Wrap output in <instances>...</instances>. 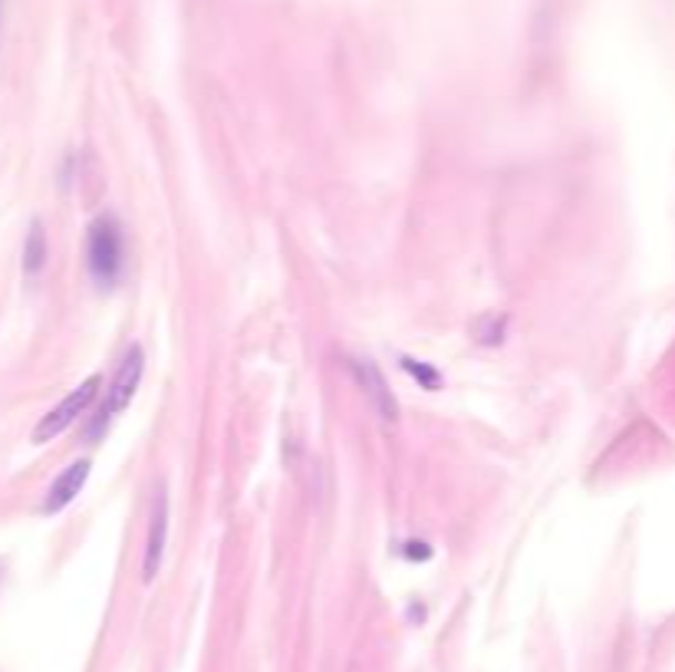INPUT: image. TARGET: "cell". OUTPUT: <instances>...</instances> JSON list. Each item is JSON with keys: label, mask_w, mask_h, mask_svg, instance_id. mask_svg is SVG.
<instances>
[{"label": "cell", "mask_w": 675, "mask_h": 672, "mask_svg": "<svg viewBox=\"0 0 675 672\" xmlns=\"http://www.w3.org/2000/svg\"><path fill=\"white\" fill-rule=\"evenodd\" d=\"M86 270L96 287L113 290L126 270V228L116 215H100L86 231Z\"/></svg>", "instance_id": "1"}, {"label": "cell", "mask_w": 675, "mask_h": 672, "mask_svg": "<svg viewBox=\"0 0 675 672\" xmlns=\"http://www.w3.org/2000/svg\"><path fill=\"white\" fill-rule=\"evenodd\" d=\"M100 390H103V376H90V380H83L73 393H66L60 403L53 405V409L33 425V432H30L33 445H46V442L60 438L80 415L90 412V405L100 400Z\"/></svg>", "instance_id": "2"}, {"label": "cell", "mask_w": 675, "mask_h": 672, "mask_svg": "<svg viewBox=\"0 0 675 672\" xmlns=\"http://www.w3.org/2000/svg\"><path fill=\"white\" fill-rule=\"evenodd\" d=\"M142 373H145V353H142V347H138V343H133V347L126 350V356H123V363H120V370H116V376H113L110 390H106V403H103V409H100L96 432H100V428H106V422H110L113 415H120V412H126V409H129V403L135 400V393H138Z\"/></svg>", "instance_id": "3"}, {"label": "cell", "mask_w": 675, "mask_h": 672, "mask_svg": "<svg viewBox=\"0 0 675 672\" xmlns=\"http://www.w3.org/2000/svg\"><path fill=\"white\" fill-rule=\"evenodd\" d=\"M350 373H353L356 386L363 390L366 403L373 405V412L383 422H396L399 418V403H396V396H393V390H390V383H386V376H383V370L376 366L373 356H353L350 360Z\"/></svg>", "instance_id": "4"}, {"label": "cell", "mask_w": 675, "mask_h": 672, "mask_svg": "<svg viewBox=\"0 0 675 672\" xmlns=\"http://www.w3.org/2000/svg\"><path fill=\"white\" fill-rule=\"evenodd\" d=\"M168 492L165 485L155 488L152 495V511H148V535H145V554H142V580L152 583L162 570L165 547H168Z\"/></svg>", "instance_id": "5"}, {"label": "cell", "mask_w": 675, "mask_h": 672, "mask_svg": "<svg viewBox=\"0 0 675 672\" xmlns=\"http://www.w3.org/2000/svg\"><path fill=\"white\" fill-rule=\"evenodd\" d=\"M90 458H76V462H70L56 478H53V485H50V492H46V502H43V515H60L63 508H70L73 502H76V495L83 492V485H86V478H90Z\"/></svg>", "instance_id": "6"}, {"label": "cell", "mask_w": 675, "mask_h": 672, "mask_svg": "<svg viewBox=\"0 0 675 672\" xmlns=\"http://www.w3.org/2000/svg\"><path fill=\"white\" fill-rule=\"evenodd\" d=\"M46 255H50L46 231H43L40 221H33L30 231H27V241H23V273H27V277H37L40 270L46 268Z\"/></svg>", "instance_id": "7"}, {"label": "cell", "mask_w": 675, "mask_h": 672, "mask_svg": "<svg viewBox=\"0 0 675 672\" xmlns=\"http://www.w3.org/2000/svg\"><path fill=\"white\" fill-rule=\"evenodd\" d=\"M399 363H403L405 373H408L422 390H428V393H438V390H442V373H438L432 363H422V360H412V356H403Z\"/></svg>", "instance_id": "8"}, {"label": "cell", "mask_w": 675, "mask_h": 672, "mask_svg": "<svg viewBox=\"0 0 675 672\" xmlns=\"http://www.w3.org/2000/svg\"><path fill=\"white\" fill-rule=\"evenodd\" d=\"M0 20H3V0H0Z\"/></svg>", "instance_id": "9"}]
</instances>
